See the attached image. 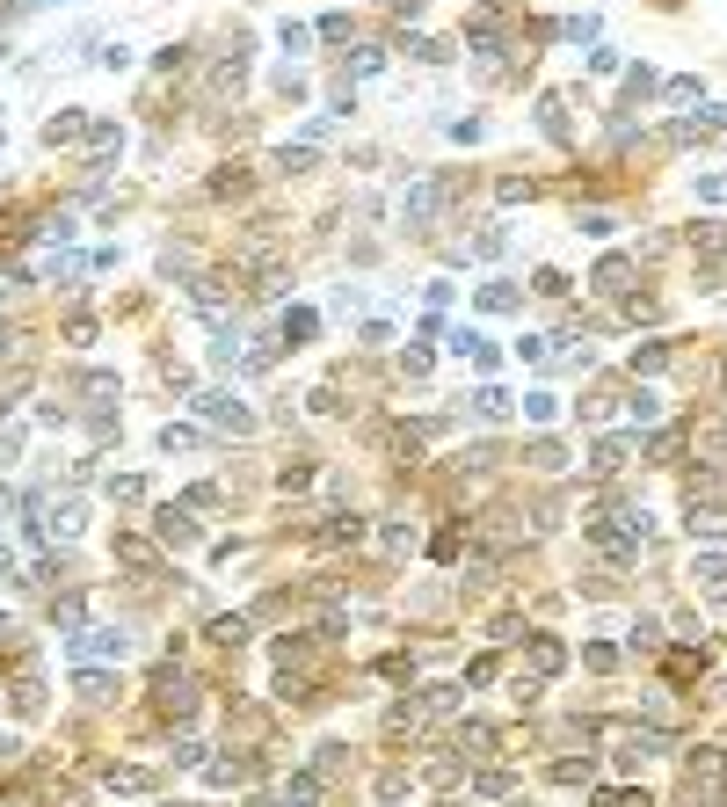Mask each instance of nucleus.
I'll return each instance as SVG.
<instances>
[{
  "label": "nucleus",
  "instance_id": "obj_9",
  "mask_svg": "<svg viewBox=\"0 0 727 807\" xmlns=\"http://www.w3.org/2000/svg\"><path fill=\"white\" fill-rule=\"evenodd\" d=\"M596 546H604V553H611V560H626V553H633V538H626V531H611V524H604V531H596Z\"/></svg>",
  "mask_w": 727,
  "mask_h": 807
},
{
  "label": "nucleus",
  "instance_id": "obj_15",
  "mask_svg": "<svg viewBox=\"0 0 727 807\" xmlns=\"http://www.w3.org/2000/svg\"><path fill=\"white\" fill-rule=\"evenodd\" d=\"M524 415L531 422H553V393H524Z\"/></svg>",
  "mask_w": 727,
  "mask_h": 807
},
{
  "label": "nucleus",
  "instance_id": "obj_14",
  "mask_svg": "<svg viewBox=\"0 0 727 807\" xmlns=\"http://www.w3.org/2000/svg\"><path fill=\"white\" fill-rule=\"evenodd\" d=\"M473 408H480V415H510V393H502V386H487V393H480Z\"/></svg>",
  "mask_w": 727,
  "mask_h": 807
},
{
  "label": "nucleus",
  "instance_id": "obj_10",
  "mask_svg": "<svg viewBox=\"0 0 727 807\" xmlns=\"http://www.w3.org/2000/svg\"><path fill=\"white\" fill-rule=\"evenodd\" d=\"M276 168H284V175H306L313 153H306V146H284V153H276Z\"/></svg>",
  "mask_w": 727,
  "mask_h": 807
},
{
  "label": "nucleus",
  "instance_id": "obj_11",
  "mask_svg": "<svg viewBox=\"0 0 727 807\" xmlns=\"http://www.w3.org/2000/svg\"><path fill=\"white\" fill-rule=\"evenodd\" d=\"M531 662H538V669H561V662H568V648H561V640H538V648H531Z\"/></svg>",
  "mask_w": 727,
  "mask_h": 807
},
{
  "label": "nucleus",
  "instance_id": "obj_6",
  "mask_svg": "<svg viewBox=\"0 0 727 807\" xmlns=\"http://www.w3.org/2000/svg\"><path fill=\"white\" fill-rule=\"evenodd\" d=\"M691 575H698V582L713 589V597H727V560H720V553H706V560H698Z\"/></svg>",
  "mask_w": 727,
  "mask_h": 807
},
{
  "label": "nucleus",
  "instance_id": "obj_5",
  "mask_svg": "<svg viewBox=\"0 0 727 807\" xmlns=\"http://www.w3.org/2000/svg\"><path fill=\"white\" fill-rule=\"evenodd\" d=\"M80 524H88V502H80V495H66V502H59V517H51V531H59V538H73Z\"/></svg>",
  "mask_w": 727,
  "mask_h": 807
},
{
  "label": "nucleus",
  "instance_id": "obj_3",
  "mask_svg": "<svg viewBox=\"0 0 727 807\" xmlns=\"http://www.w3.org/2000/svg\"><path fill=\"white\" fill-rule=\"evenodd\" d=\"M88 655H124V633H73V662Z\"/></svg>",
  "mask_w": 727,
  "mask_h": 807
},
{
  "label": "nucleus",
  "instance_id": "obj_2",
  "mask_svg": "<svg viewBox=\"0 0 727 807\" xmlns=\"http://www.w3.org/2000/svg\"><path fill=\"white\" fill-rule=\"evenodd\" d=\"M626 284H633V262H619V255H604V262H596V291H604V298H619Z\"/></svg>",
  "mask_w": 727,
  "mask_h": 807
},
{
  "label": "nucleus",
  "instance_id": "obj_4",
  "mask_svg": "<svg viewBox=\"0 0 727 807\" xmlns=\"http://www.w3.org/2000/svg\"><path fill=\"white\" fill-rule=\"evenodd\" d=\"M313 335H320V313H313V306H292V313H284V349H292V342H313Z\"/></svg>",
  "mask_w": 727,
  "mask_h": 807
},
{
  "label": "nucleus",
  "instance_id": "obj_13",
  "mask_svg": "<svg viewBox=\"0 0 727 807\" xmlns=\"http://www.w3.org/2000/svg\"><path fill=\"white\" fill-rule=\"evenodd\" d=\"M531 466H553V473H561V466H568V451H561V444H531Z\"/></svg>",
  "mask_w": 727,
  "mask_h": 807
},
{
  "label": "nucleus",
  "instance_id": "obj_8",
  "mask_svg": "<svg viewBox=\"0 0 727 807\" xmlns=\"http://www.w3.org/2000/svg\"><path fill=\"white\" fill-rule=\"evenodd\" d=\"M88 153H95V160L117 153V124H95V131H88Z\"/></svg>",
  "mask_w": 727,
  "mask_h": 807
},
{
  "label": "nucleus",
  "instance_id": "obj_7",
  "mask_svg": "<svg viewBox=\"0 0 727 807\" xmlns=\"http://www.w3.org/2000/svg\"><path fill=\"white\" fill-rule=\"evenodd\" d=\"M160 538H167V546H190V524H182V509H160Z\"/></svg>",
  "mask_w": 727,
  "mask_h": 807
},
{
  "label": "nucleus",
  "instance_id": "obj_12",
  "mask_svg": "<svg viewBox=\"0 0 727 807\" xmlns=\"http://www.w3.org/2000/svg\"><path fill=\"white\" fill-rule=\"evenodd\" d=\"M480 306H487V313H510V306H517V291H510V284H487V291H480Z\"/></svg>",
  "mask_w": 727,
  "mask_h": 807
},
{
  "label": "nucleus",
  "instance_id": "obj_1",
  "mask_svg": "<svg viewBox=\"0 0 727 807\" xmlns=\"http://www.w3.org/2000/svg\"><path fill=\"white\" fill-rule=\"evenodd\" d=\"M197 415H211L218 429H226V437H248V429H255V415H248V408H233V393H204V400H197Z\"/></svg>",
  "mask_w": 727,
  "mask_h": 807
},
{
  "label": "nucleus",
  "instance_id": "obj_16",
  "mask_svg": "<svg viewBox=\"0 0 727 807\" xmlns=\"http://www.w3.org/2000/svg\"><path fill=\"white\" fill-rule=\"evenodd\" d=\"M0 517H8V488H0Z\"/></svg>",
  "mask_w": 727,
  "mask_h": 807
}]
</instances>
